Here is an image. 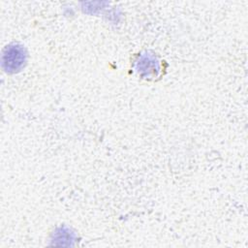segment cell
<instances>
[{
  "label": "cell",
  "instance_id": "1",
  "mask_svg": "<svg viewBox=\"0 0 248 248\" xmlns=\"http://www.w3.org/2000/svg\"><path fill=\"white\" fill-rule=\"evenodd\" d=\"M26 61V53L21 46H9L3 53L2 64L4 69L9 73L19 71Z\"/></svg>",
  "mask_w": 248,
  "mask_h": 248
},
{
  "label": "cell",
  "instance_id": "2",
  "mask_svg": "<svg viewBox=\"0 0 248 248\" xmlns=\"http://www.w3.org/2000/svg\"><path fill=\"white\" fill-rule=\"evenodd\" d=\"M138 66H137V71L139 73H140L141 75L143 73H145V75H150L152 74H157V72L159 71V64L158 61L156 60V58L148 53L142 54L140 56V58L139 59V61L137 62Z\"/></svg>",
  "mask_w": 248,
  "mask_h": 248
}]
</instances>
